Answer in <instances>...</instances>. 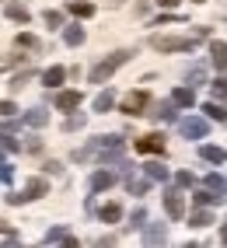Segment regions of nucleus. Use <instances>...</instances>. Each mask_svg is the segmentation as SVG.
<instances>
[{"mask_svg":"<svg viewBox=\"0 0 227 248\" xmlns=\"http://www.w3.org/2000/svg\"><path fill=\"white\" fill-rule=\"evenodd\" d=\"M199 39H203V31L199 35H154L151 46L157 53H192L199 46Z\"/></svg>","mask_w":227,"mask_h":248,"instance_id":"obj_1","label":"nucleus"},{"mask_svg":"<svg viewBox=\"0 0 227 248\" xmlns=\"http://www.w3.org/2000/svg\"><path fill=\"white\" fill-rule=\"evenodd\" d=\"M129 56H133L129 49H116V53L105 56L102 63H94V67H91V84H105V80H108L112 74H116V70L122 67V63H126Z\"/></svg>","mask_w":227,"mask_h":248,"instance_id":"obj_2","label":"nucleus"},{"mask_svg":"<svg viewBox=\"0 0 227 248\" xmlns=\"http://www.w3.org/2000/svg\"><path fill=\"white\" fill-rule=\"evenodd\" d=\"M45 192H49V182L45 178H31L25 186V192H7V203L21 206V203H31V200H39V196H45Z\"/></svg>","mask_w":227,"mask_h":248,"instance_id":"obj_3","label":"nucleus"},{"mask_svg":"<svg viewBox=\"0 0 227 248\" xmlns=\"http://www.w3.org/2000/svg\"><path fill=\"white\" fill-rule=\"evenodd\" d=\"M178 129H182V137H185V140H203V137L210 133V123L199 119V115H189V119L178 123Z\"/></svg>","mask_w":227,"mask_h":248,"instance_id":"obj_4","label":"nucleus"},{"mask_svg":"<svg viewBox=\"0 0 227 248\" xmlns=\"http://www.w3.org/2000/svg\"><path fill=\"white\" fill-rule=\"evenodd\" d=\"M151 105V94L147 91H129L126 98H122V112L126 115H143V108Z\"/></svg>","mask_w":227,"mask_h":248,"instance_id":"obj_5","label":"nucleus"},{"mask_svg":"<svg viewBox=\"0 0 227 248\" xmlns=\"http://www.w3.org/2000/svg\"><path fill=\"white\" fill-rule=\"evenodd\" d=\"M165 213H168L171 220H182L185 217V196L178 192V189H168L165 192Z\"/></svg>","mask_w":227,"mask_h":248,"instance_id":"obj_6","label":"nucleus"},{"mask_svg":"<svg viewBox=\"0 0 227 248\" xmlns=\"http://www.w3.org/2000/svg\"><path fill=\"white\" fill-rule=\"evenodd\" d=\"M136 151H140V154H165V137H161V133L140 137V140H136Z\"/></svg>","mask_w":227,"mask_h":248,"instance_id":"obj_7","label":"nucleus"},{"mask_svg":"<svg viewBox=\"0 0 227 248\" xmlns=\"http://www.w3.org/2000/svg\"><path fill=\"white\" fill-rule=\"evenodd\" d=\"M116 186V171H94L91 175V192H105Z\"/></svg>","mask_w":227,"mask_h":248,"instance_id":"obj_8","label":"nucleus"},{"mask_svg":"<svg viewBox=\"0 0 227 248\" xmlns=\"http://www.w3.org/2000/svg\"><path fill=\"white\" fill-rule=\"evenodd\" d=\"M147 108H151V105H147ZM147 115H151V119H161V123H171V119H175V102H157Z\"/></svg>","mask_w":227,"mask_h":248,"instance_id":"obj_9","label":"nucleus"},{"mask_svg":"<svg viewBox=\"0 0 227 248\" xmlns=\"http://www.w3.org/2000/svg\"><path fill=\"white\" fill-rule=\"evenodd\" d=\"M45 245H77V238H70L67 227H53L45 231Z\"/></svg>","mask_w":227,"mask_h":248,"instance_id":"obj_10","label":"nucleus"},{"mask_svg":"<svg viewBox=\"0 0 227 248\" xmlns=\"http://www.w3.org/2000/svg\"><path fill=\"white\" fill-rule=\"evenodd\" d=\"M143 175H147L151 182H168V168H165V164H161V161H147V164H143Z\"/></svg>","mask_w":227,"mask_h":248,"instance_id":"obj_11","label":"nucleus"},{"mask_svg":"<svg viewBox=\"0 0 227 248\" xmlns=\"http://www.w3.org/2000/svg\"><path fill=\"white\" fill-rule=\"evenodd\" d=\"M77 105H80V91H60V94H56V108L74 112Z\"/></svg>","mask_w":227,"mask_h":248,"instance_id":"obj_12","label":"nucleus"},{"mask_svg":"<svg viewBox=\"0 0 227 248\" xmlns=\"http://www.w3.org/2000/svg\"><path fill=\"white\" fill-rule=\"evenodd\" d=\"M210 60H213L217 70H227V42H213V46H210Z\"/></svg>","mask_w":227,"mask_h":248,"instance_id":"obj_13","label":"nucleus"},{"mask_svg":"<svg viewBox=\"0 0 227 248\" xmlns=\"http://www.w3.org/2000/svg\"><path fill=\"white\" fill-rule=\"evenodd\" d=\"M63 80H67V70H63V67H49V70L42 74V84L45 88H60Z\"/></svg>","mask_w":227,"mask_h":248,"instance_id":"obj_14","label":"nucleus"},{"mask_svg":"<svg viewBox=\"0 0 227 248\" xmlns=\"http://www.w3.org/2000/svg\"><path fill=\"white\" fill-rule=\"evenodd\" d=\"M199 154H203V161H210V164H224V161H227V151H224V147H213V143H206Z\"/></svg>","mask_w":227,"mask_h":248,"instance_id":"obj_15","label":"nucleus"},{"mask_svg":"<svg viewBox=\"0 0 227 248\" xmlns=\"http://www.w3.org/2000/svg\"><path fill=\"white\" fill-rule=\"evenodd\" d=\"M171 102H175V105H182V108H192V105H196V94H192V88H175Z\"/></svg>","mask_w":227,"mask_h":248,"instance_id":"obj_16","label":"nucleus"},{"mask_svg":"<svg viewBox=\"0 0 227 248\" xmlns=\"http://www.w3.org/2000/svg\"><path fill=\"white\" fill-rule=\"evenodd\" d=\"M25 123L39 129V126H45V123H49V112H45L42 105H35V108H31V112H25Z\"/></svg>","mask_w":227,"mask_h":248,"instance_id":"obj_17","label":"nucleus"},{"mask_svg":"<svg viewBox=\"0 0 227 248\" xmlns=\"http://www.w3.org/2000/svg\"><path fill=\"white\" fill-rule=\"evenodd\" d=\"M165 238H168V231L161 224H151L147 231H143V241H147V245H165Z\"/></svg>","mask_w":227,"mask_h":248,"instance_id":"obj_18","label":"nucleus"},{"mask_svg":"<svg viewBox=\"0 0 227 248\" xmlns=\"http://www.w3.org/2000/svg\"><path fill=\"white\" fill-rule=\"evenodd\" d=\"M203 186H206L210 192H217V196H227V182H224V178H220L217 171H210V175L203 178Z\"/></svg>","mask_w":227,"mask_h":248,"instance_id":"obj_19","label":"nucleus"},{"mask_svg":"<svg viewBox=\"0 0 227 248\" xmlns=\"http://www.w3.org/2000/svg\"><path fill=\"white\" fill-rule=\"evenodd\" d=\"M98 217H102L105 224H119V217H122V206H119V203H105V206L98 210Z\"/></svg>","mask_w":227,"mask_h":248,"instance_id":"obj_20","label":"nucleus"},{"mask_svg":"<svg viewBox=\"0 0 227 248\" xmlns=\"http://www.w3.org/2000/svg\"><path fill=\"white\" fill-rule=\"evenodd\" d=\"M70 14H74V18H91V14H94V4H88V0H70Z\"/></svg>","mask_w":227,"mask_h":248,"instance_id":"obj_21","label":"nucleus"},{"mask_svg":"<svg viewBox=\"0 0 227 248\" xmlns=\"http://www.w3.org/2000/svg\"><path fill=\"white\" fill-rule=\"evenodd\" d=\"M192 200H196V203H199V206H213V203H217V206H220V203H224V196H217V192H210V189H206V186H203V189H199V192H196V196H192Z\"/></svg>","mask_w":227,"mask_h":248,"instance_id":"obj_22","label":"nucleus"},{"mask_svg":"<svg viewBox=\"0 0 227 248\" xmlns=\"http://www.w3.org/2000/svg\"><path fill=\"white\" fill-rule=\"evenodd\" d=\"M112 105H116V91H108V88H105L98 98H94V112H108Z\"/></svg>","mask_w":227,"mask_h":248,"instance_id":"obj_23","label":"nucleus"},{"mask_svg":"<svg viewBox=\"0 0 227 248\" xmlns=\"http://www.w3.org/2000/svg\"><path fill=\"white\" fill-rule=\"evenodd\" d=\"M4 14H7L11 21H21V25L28 21V7H25V4H7V7H4Z\"/></svg>","mask_w":227,"mask_h":248,"instance_id":"obj_24","label":"nucleus"},{"mask_svg":"<svg viewBox=\"0 0 227 248\" xmlns=\"http://www.w3.org/2000/svg\"><path fill=\"white\" fill-rule=\"evenodd\" d=\"M203 112H206V119H217V123H224V119H227V108H224V105H217V102H206V105H203Z\"/></svg>","mask_w":227,"mask_h":248,"instance_id":"obj_25","label":"nucleus"},{"mask_svg":"<svg viewBox=\"0 0 227 248\" xmlns=\"http://www.w3.org/2000/svg\"><path fill=\"white\" fill-rule=\"evenodd\" d=\"M126 189L133 192V196H143V192L151 189V178H147V182H140V178H133V175H126Z\"/></svg>","mask_w":227,"mask_h":248,"instance_id":"obj_26","label":"nucleus"},{"mask_svg":"<svg viewBox=\"0 0 227 248\" xmlns=\"http://www.w3.org/2000/svg\"><path fill=\"white\" fill-rule=\"evenodd\" d=\"M63 42H67V46H80V42H84V28L70 25L67 31H63Z\"/></svg>","mask_w":227,"mask_h":248,"instance_id":"obj_27","label":"nucleus"},{"mask_svg":"<svg viewBox=\"0 0 227 248\" xmlns=\"http://www.w3.org/2000/svg\"><path fill=\"white\" fill-rule=\"evenodd\" d=\"M189 224H192V227H210V224H213V213H210V210H196V213L189 217Z\"/></svg>","mask_w":227,"mask_h":248,"instance_id":"obj_28","label":"nucleus"},{"mask_svg":"<svg viewBox=\"0 0 227 248\" xmlns=\"http://www.w3.org/2000/svg\"><path fill=\"white\" fill-rule=\"evenodd\" d=\"M14 42H18L21 49H42V42H39L35 35H31V31H21V35H18V39H14Z\"/></svg>","mask_w":227,"mask_h":248,"instance_id":"obj_29","label":"nucleus"},{"mask_svg":"<svg viewBox=\"0 0 227 248\" xmlns=\"http://www.w3.org/2000/svg\"><path fill=\"white\" fill-rule=\"evenodd\" d=\"M199 84H206V67H192L189 70V88H199Z\"/></svg>","mask_w":227,"mask_h":248,"instance_id":"obj_30","label":"nucleus"},{"mask_svg":"<svg viewBox=\"0 0 227 248\" xmlns=\"http://www.w3.org/2000/svg\"><path fill=\"white\" fill-rule=\"evenodd\" d=\"M88 119H84V115H70V119L67 123H63V129H67V133H74V129H80V126H84Z\"/></svg>","mask_w":227,"mask_h":248,"instance_id":"obj_31","label":"nucleus"},{"mask_svg":"<svg viewBox=\"0 0 227 248\" xmlns=\"http://www.w3.org/2000/svg\"><path fill=\"white\" fill-rule=\"evenodd\" d=\"M28 77H31V70H25V74H18V77H14V80H11V84H7V88H11V91H21V88L28 84Z\"/></svg>","mask_w":227,"mask_h":248,"instance_id":"obj_32","label":"nucleus"},{"mask_svg":"<svg viewBox=\"0 0 227 248\" xmlns=\"http://www.w3.org/2000/svg\"><path fill=\"white\" fill-rule=\"evenodd\" d=\"M175 182L185 189V186H196V175H192V171H178V175H175Z\"/></svg>","mask_w":227,"mask_h":248,"instance_id":"obj_33","label":"nucleus"},{"mask_svg":"<svg viewBox=\"0 0 227 248\" xmlns=\"http://www.w3.org/2000/svg\"><path fill=\"white\" fill-rule=\"evenodd\" d=\"M45 25H49V28H60V25H63V14H60V11H45Z\"/></svg>","mask_w":227,"mask_h":248,"instance_id":"obj_34","label":"nucleus"},{"mask_svg":"<svg viewBox=\"0 0 227 248\" xmlns=\"http://www.w3.org/2000/svg\"><path fill=\"white\" fill-rule=\"evenodd\" d=\"M210 91H213V98H227V80H213Z\"/></svg>","mask_w":227,"mask_h":248,"instance_id":"obj_35","label":"nucleus"},{"mask_svg":"<svg viewBox=\"0 0 227 248\" xmlns=\"http://www.w3.org/2000/svg\"><path fill=\"white\" fill-rule=\"evenodd\" d=\"M11 178H14V168H11V164H4V161H0V186H7Z\"/></svg>","mask_w":227,"mask_h":248,"instance_id":"obj_36","label":"nucleus"},{"mask_svg":"<svg viewBox=\"0 0 227 248\" xmlns=\"http://www.w3.org/2000/svg\"><path fill=\"white\" fill-rule=\"evenodd\" d=\"M14 112H18L14 102H0V119H7V115H14Z\"/></svg>","mask_w":227,"mask_h":248,"instance_id":"obj_37","label":"nucleus"},{"mask_svg":"<svg viewBox=\"0 0 227 248\" xmlns=\"http://www.w3.org/2000/svg\"><path fill=\"white\" fill-rule=\"evenodd\" d=\"M143 220H147V213H143V210H133V217H129V224H133V227H143Z\"/></svg>","mask_w":227,"mask_h":248,"instance_id":"obj_38","label":"nucleus"},{"mask_svg":"<svg viewBox=\"0 0 227 248\" xmlns=\"http://www.w3.org/2000/svg\"><path fill=\"white\" fill-rule=\"evenodd\" d=\"M25 147H28L31 154H35V151H42V140H39V137H28V143H25Z\"/></svg>","mask_w":227,"mask_h":248,"instance_id":"obj_39","label":"nucleus"},{"mask_svg":"<svg viewBox=\"0 0 227 248\" xmlns=\"http://www.w3.org/2000/svg\"><path fill=\"white\" fill-rule=\"evenodd\" d=\"M14 129H18V123H14V119H11V123H0V133H14Z\"/></svg>","mask_w":227,"mask_h":248,"instance_id":"obj_40","label":"nucleus"},{"mask_svg":"<svg viewBox=\"0 0 227 248\" xmlns=\"http://www.w3.org/2000/svg\"><path fill=\"white\" fill-rule=\"evenodd\" d=\"M220 241L227 245V220H224V227H220Z\"/></svg>","mask_w":227,"mask_h":248,"instance_id":"obj_41","label":"nucleus"},{"mask_svg":"<svg viewBox=\"0 0 227 248\" xmlns=\"http://www.w3.org/2000/svg\"><path fill=\"white\" fill-rule=\"evenodd\" d=\"M157 4H161V7H175V4H178V0H157Z\"/></svg>","mask_w":227,"mask_h":248,"instance_id":"obj_42","label":"nucleus"},{"mask_svg":"<svg viewBox=\"0 0 227 248\" xmlns=\"http://www.w3.org/2000/svg\"><path fill=\"white\" fill-rule=\"evenodd\" d=\"M0 231H4V234H11V224H7V220H0Z\"/></svg>","mask_w":227,"mask_h":248,"instance_id":"obj_43","label":"nucleus"},{"mask_svg":"<svg viewBox=\"0 0 227 248\" xmlns=\"http://www.w3.org/2000/svg\"><path fill=\"white\" fill-rule=\"evenodd\" d=\"M196 4H203V0H196Z\"/></svg>","mask_w":227,"mask_h":248,"instance_id":"obj_44","label":"nucleus"}]
</instances>
